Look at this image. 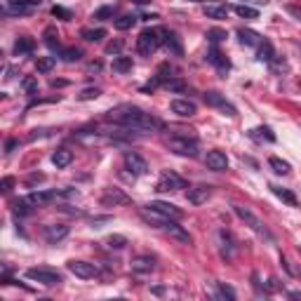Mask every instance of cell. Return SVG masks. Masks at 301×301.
<instances>
[{
    "label": "cell",
    "instance_id": "6da1fadb",
    "mask_svg": "<svg viewBox=\"0 0 301 301\" xmlns=\"http://www.w3.org/2000/svg\"><path fill=\"white\" fill-rule=\"evenodd\" d=\"M106 120L116 123V125H123V127H130V130H160L162 123H160L155 116H150L146 111H142L139 106H132V104H123L118 109L109 111Z\"/></svg>",
    "mask_w": 301,
    "mask_h": 301
},
{
    "label": "cell",
    "instance_id": "7a4b0ae2",
    "mask_svg": "<svg viewBox=\"0 0 301 301\" xmlns=\"http://www.w3.org/2000/svg\"><path fill=\"white\" fill-rule=\"evenodd\" d=\"M165 38H167V31L160 28V26H155V28H144L142 33H139V38H137V50L144 57H150L160 45H165Z\"/></svg>",
    "mask_w": 301,
    "mask_h": 301
},
{
    "label": "cell",
    "instance_id": "3957f363",
    "mask_svg": "<svg viewBox=\"0 0 301 301\" xmlns=\"http://www.w3.org/2000/svg\"><path fill=\"white\" fill-rule=\"evenodd\" d=\"M167 146L172 153H176V155H184V158H195L198 155V142L193 139V137H188V134H184V130H179V132H174L172 137L167 139Z\"/></svg>",
    "mask_w": 301,
    "mask_h": 301
},
{
    "label": "cell",
    "instance_id": "277c9868",
    "mask_svg": "<svg viewBox=\"0 0 301 301\" xmlns=\"http://www.w3.org/2000/svg\"><path fill=\"white\" fill-rule=\"evenodd\" d=\"M233 212H235V214H238L240 219H243L245 224L250 226L254 233H259L261 238H266V240H271V243H273V233L268 231L266 226H264V221H261V219L257 217V214H254L250 207H243V205H233Z\"/></svg>",
    "mask_w": 301,
    "mask_h": 301
},
{
    "label": "cell",
    "instance_id": "5b68a950",
    "mask_svg": "<svg viewBox=\"0 0 301 301\" xmlns=\"http://www.w3.org/2000/svg\"><path fill=\"white\" fill-rule=\"evenodd\" d=\"M26 278H28V280H33V283L45 285V287H54V285L64 283L61 273L52 271V268H28V271H26Z\"/></svg>",
    "mask_w": 301,
    "mask_h": 301
},
{
    "label": "cell",
    "instance_id": "8992f818",
    "mask_svg": "<svg viewBox=\"0 0 301 301\" xmlns=\"http://www.w3.org/2000/svg\"><path fill=\"white\" fill-rule=\"evenodd\" d=\"M202 99H205V104H207V106H212V109H219L221 113H224V116H228V118H233L235 113H238L233 104H228L224 94L214 92V90H209V92H205V94H202Z\"/></svg>",
    "mask_w": 301,
    "mask_h": 301
},
{
    "label": "cell",
    "instance_id": "52a82bcc",
    "mask_svg": "<svg viewBox=\"0 0 301 301\" xmlns=\"http://www.w3.org/2000/svg\"><path fill=\"white\" fill-rule=\"evenodd\" d=\"M179 188H186V181L179 174H176V172H172V169H165V172L160 174L158 186H155V191H160V193L179 191Z\"/></svg>",
    "mask_w": 301,
    "mask_h": 301
},
{
    "label": "cell",
    "instance_id": "ba28073f",
    "mask_svg": "<svg viewBox=\"0 0 301 301\" xmlns=\"http://www.w3.org/2000/svg\"><path fill=\"white\" fill-rule=\"evenodd\" d=\"M68 271L73 273L75 278H83V280H90V278H97L99 276V266L92 264V261H68L66 264Z\"/></svg>",
    "mask_w": 301,
    "mask_h": 301
},
{
    "label": "cell",
    "instance_id": "9c48e42d",
    "mask_svg": "<svg viewBox=\"0 0 301 301\" xmlns=\"http://www.w3.org/2000/svg\"><path fill=\"white\" fill-rule=\"evenodd\" d=\"M125 167L130 169V174H132V176H142V174L149 172L146 160H144L139 153H134V150H127V153H125Z\"/></svg>",
    "mask_w": 301,
    "mask_h": 301
},
{
    "label": "cell",
    "instance_id": "30bf717a",
    "mask_svg": "<svg viewBox=\"0 0 301 301\" xmlns=\"http://www.w3.org/2000/svg\"><path fill=\"white\" fill-rule=\"evenodd\" d=\"M130 195L120 191V188H104L101 193V205L104 207H116V205H130Z\"/></svg>",
    "mask_w": 301,
    "mask_h": 301
},
{
    "label": "cell",
    "instance_id": "8fae6325",
    "mask_svg": "<svg viewBox=\"0 0 301 301\" xmlns=\"http://www.w3.org/2000/svg\"><path fill=\"white\" fill-rule=\"evenodd\" d=\"M162 231H165V233H169L174 240H179V243L191 245V233L186 231L184 226L176 224V219H167V221H165V226H162Z\"/></svg>",
    "mask_w": 301,
    "mask_h": 301
},
{
    "label": "cell",
    "instance_id": "7c38bea8",
    "mask_svg": "<svg viewBox=\"0 0 301 301\" xmlns=\"http://www.w3.org/2000/svg\"><path fill=\"white\" fill-rule=\"evenodd\" d=\"M205 162H207V167L212 172H224V169H228V155H226L224 150H209Z\"/></svg>",
    "mask_w": 301,
    "mask_h": 301
},
{
    "label": "cell",
    "instance_id": "4fadbf2b",
    "mask_svg": "<svg viewBox=\"0 0 301 301\" xmlns=\"http://www.w3.org/2000/svg\"><path fill=\"white\" fill-rule=\"evenodd\" d=\"M42 235H45V240H47L50 245H57L59 240H64V238L68 235V226H66V224H52V226H45Z\"/></svg>",
    "mask_w": 301,
    "mask_h": 301
},
{
    "label": "cell",
    "instance_id": "5bb4252c",
    "mask_svg": "<svg viewBox=\"0 0 301 301\" xmlns=\"http://www.w3.org/2000/svg\"><path fill=\"white\" fill-rule=\"evenodd\" d=\"M169 109H172V113H176L179 118H191L198 113V106L188 99H174L169 104Z\"/></svg>",
    "mask_w": 301,
    "mask_h": 301
},
{
    "label": "cell",
    "instance_id": "9a60e30c",
    "mask_svg": "<svg viewBox=\"0 0 301 301\" xmlns=\"http://www.w3.org/2000/svg\"><path fill=\"white\" fill-rule=\"evenodd\" d=\"M149 207H153L155 212H160V214H165V217H169V219H179L184 217V212L176 207V205H172V202H162V200H153V202H149Z\"/></svg>",
    "mask_w": 301,
    "mask_h": 301
},
{
    "label": "cell",
    "instance_id": "2e32d148",
    "mask_svg": "<svg viewBox=\"0 0 301 301\" xmlns=\"http://www.w3.org/2000/svg\"><path fill=\"white\" fill-rule=\"evenodd\" d=\"M207 61L212 64V66H217L219 73H226V71L231 68V61H228V59H226L224 54H221V52L217 50V45H212V47H209V52H207Z\"/></svg>",
    "mask_w": 301,
    "mask_h": 301
},
{
    "label": "cell",
    "instance_id": "e0dca14e",
    "mask_svg": "<svg viewBox=\"0 0 301 301\" xmlns=\"http://www.w3.org/2000/svg\"><path fill=\"white\" fill-rule=\"evenodd\" d=\"M209 195H212V186H193V188H188V202H191V205H202V202H207Z\"/></svg>",
    "mask_w": 301,
    "mask_h": 301
},
{
    "label": "cell",
    "instance_id": "ac0fdd59",
    "mask_svg": "<svg viewBox=\"0 0 301 301\" xmlns=\"http://www.w3.org/2000/svg\"><path fill=\"white\" fill-rule=\"evenodd\" d=\"M130 266H132L134 273H150L153 268H155V259L153 257H134L132 261H130Z\"/></svg>",
    "mask_w": 301,
    "mask_h": 301
},
{
    "label": "cell",
    "instance_id": "d6986e66",
    "mask_svg": "<svg viewBox=\"0 0 301 301\" xmlns=\"http://www.w3.org/2000/svg\"><path fill=\"white\" fill-rule=\"evenodd\" d=\"M59 198V191H33L28 195V200L33 202V205H50Z\"/></svg>",
    "mask_w": 301,
    "mask_h": 301
},
{
    "label": "cell",
    "instance_id": "ffe728a7",
    "mask_svg": "<svg viewBox=\"0 0 301 301\" xmlns=\"http://www.w3.org/2000/svg\"><path fill=\"white\" fill-rule=\"evenodd\" d=\"M12 50H14L17 57H21V54H31V52L35 50V40L33 38H28V35H21V38L14 40V47H12Z\"/></svg>",
    "mask_w": 301,
    "mask_h": 301
},
{
    "label": "cell",
    "instance_id": "44dd1931",
    "mask_svg": "<svg viewBox=\"0 0 301 301\" xmlns=\"http://www.w3.org/2000/svg\"><path fill=\"white\" fill-rule=\"evenodd\" d=\"M31 5H26V2H21V0H14V2H7L5 7H2V14H17V17H21V14H31Z\"/></svg>",
    "mask_w": 301,
    "mask_h": 301
},
{
    "label": "cell",
    "instance_id": "7402d4cb",
    "mask_svg": "<svg viewBox=\"0 0 301 301\" xmlns=\"http://www.w3.org/2000/svg\"><path fill=\"white\" fill-rule=\"evenodd\" d=\"M134 66L132 57H123V54H116V59H113V64H111V68L116 71V73H130Z\"/></svg>",
    "mask_w": 301,
    "mask_h": 301
},
{
    "label": "cell",
    "instance_id": "603a6c76",
    "mask_svg": "<svg viewBox=\"0 0 301 301\" xmlns=\"http://www.w3.org/2000/svg\"><path fill=\"white\" fill-rule=\"evenodd\" d=\"M71 160H73V153H71L68 149H59V150H54V153H52V162H54L59 169L68 167V165H71Z\"/></svg>",
    "mask_w": 301,
    "mask_h": 301
},
{
    "label": "cell",
    "instance_id": "cb8c5ba5",
    "mask_svg": "<svg viewBox=\"0 0 301 301\" xmlns=\"http://www.w3.org/2000/svg\"><path fill=\"white\" fill-rule=\"evenodd\" d=\"M238 38H240V42L247 45V47H254V45L261 42V35L257 33V31H252V28H240V31H238Z\"/></svg>",
    "mask_w": 301,
    "mask_h": 301
},
{
    "label": "cell",
    "instance_id": "d4e9b609",
    "mask_svg": "<svg viewBox=\"0 0 301 301\" xmlns=\"http://www.w3.org/2000/svg\"><path fill=\"white\" fill-rule=\"evenodd\" d=\"M271 191L276 193L278 198H280V200L283 202H287V205H292V207H297V205H299V200H297V195H294L292 191H287V188H283V186H271Z\"/></svg>",
    "mask_w": 301,
    "mask_h": 301
},
{
    "label": "cell",
    "instance_id": "484cf974",
    "mask_svg": "<svg viewBox=\"0 0 301 301\" xmlns=\"http://www.w3.org/2000/svg\"><path fill=\"white\" fill-rule=\"evenodd\" d=\"M228 5H207L205 7V17L207 19H228Z\"/></svg>",
    "mask_w": 301,
    "mask_h": 301
},
{
    "label": "cell",
    "instance_id": "4316f807",
    "mask_svg": "<svg viewBox=\"0 0 301 301\" xmlns=\"http://www.w3.org/2000/svg\"><path fill=\"white\" fill-rule=\"evenodd\" d=\"M257 59H259V61H266V64H271V61L276 59V52H273L271 40H261L259 42V54H257Z\"/></svg>",
    "mask_w": 301,
    "mask_h": 301
},
{
    "label": "cell",
    "instance_id": "83f0119b",
    "mask_svg": "<svg viewBox=\"0 0 301 301\" xmlns=\"http://www.w3.org/2000/svg\"><path fill=\"white\" fill-rule=\"evenodd\" d=\"M80 35H83L87 42H99L106 38V28H83Z\"/></svg>",
    "mask_w": 301,
    "mask_h": 301
},
{
    "label": "cell",
    "instance_id": "f1b7e54d",
    "mask_svg": "<svg viewBox=\"0 0 301 301\" xmlns=\"http://www.w3.org/2000/svg\"><path fill=\"white\" fill-rule=\"evenodd\" d=\"M42 38H45V45L50 47L52 52L59 50V33L54 26H50V28H45V33H42Z\"/></svg>",
    "mask_w": 301,
    "mask_h": 301
},
{
    "label": "cell",
    "instance_id": "f546056e",
    "mask_svg": "<svg viewBox=\"0 0 301 301\" xmlns=\"http://www.w3.org/2000/svg\"><path fill=\"white\" fill-rule=\"evenodd\" d=\"M31 205H33V202L28 200V198H19V200L12 205V209H14V214H19V217H28V214L33 212Z\"/></svg>",
    "mask_w": 301,
    "mask_h": 301
},
{
    "label": "cell",
    "instance_id": "4dcf8cb0",
    "mask_svg": "<svg viewBox=\"0 0 301 301\" xmlns=\"http://www.w3.org/2000/svg\"><path fill=\"white\" fill-rule=\"evenodd\" d=\"M134 24H137V17H134V14H123V17H118L116 21H113V26H116L118 31H130Z\"/></svg>",
    "mask_w": 301,
    "mask_h": 301
},
{
    "label": "cell",
    "instance_id": "1f68e13d",
    "mask_svg": "<svg viewBox=\"0 0 301 301\" xmlns=\"http://www.w3.org/2000/svg\"><path fill=\"white\" fill-rule=\"evenodd\" d=\"M54 64H57V57H38L35 68H38V73H50Z\"/></svg>",
    "mask_w": 301,
    "mask_h": 301
},
{
    "label": "cell",
    "instance_id": "d6a6232c",
    "mask_svg": "<svg viewBox=\"0 0 301 301\" xmlns=\"http://www.w3.org/2000/svg\"><path fill=\"white\" fill-rule=\"evenodd\" d=\"M235 14H238V17H243V19H257V17H259V12H257V9L250 7V5H243V2H240V5H235Z\"/></svg>",
    "mask_w": 301,
    "mask_h": 301
},
{
    "label": "cell",
    "instance_id": "836d02e7",
    "mask_svg": "<svg viewBox=\"0 0 301 301\" xmlns=\"http://www.w3.org/2000/svg\"><path fill=\"white\" fill-rule=\"evenodd\" d=\"M104 243H106V247H111V250H123L127 245V238L125 235H109Z\"/></svg>",
    "mask_w": 301,
    "mask_h": 301
},
{
    "label": "cell",
    "instance_id": "e575fe53",
    "mask_svg": "<svg viewBox=\"0 0 301 301\" xmlns=\"http://www.w3.org/2000/svg\"><path fill=\"white\" fill-rule=\"evenodd\" d=\"M165 45H167L169 50L174 52L176 57H181V54H184V50H181V42H179V38H176L174 33H169V31H167V38H165Z\"/></svg>",
    "mask_w": 301,
    "mask_h": 301
},
{
    "label": "cell",
    "instance_id": "d590c367",
    "mask_svg": "<svg viewBox=\"0 0 301 301\" xmlns=\"http://www.w3.org/2000/svg\"><path fill=\"white\" fill-rule=\"evenodd\" d=\"M113 14H116V7H113V5H106V7L97 9L92 14V19L94 21H104V19H113Z\"/></svg>",
    "mask_w": 301,
    "mask_h": 301
},
{
    "label": "cell",
    "instance_id": "8d00e7d4",
    "mask_svg": "<svg viewBox=\"0 0 301 301\" xmlns=\"http://www.w3.org/2000/svg\"><path fill=\"white\" fill-rule=\"evenodd\" d=\"M205 38H207V40L212 42V45H217V42L226 40V38H228V33H226L224 28H209V31H207V35H205Z\"/></svg>",
    "mask_w": 301,
    "mask_h": 301
},
{
    "label": "cell",
    "instance_id": "74e56055",
    "mask_svg": "<svg viewBox=\"0 0 301 301\" xmlns=\"http://www.w3.org/2000/svg\"><path fill=\"white\" fill-rule=\"evenodd\" d=\"M250 137H254V139H268V142H276V134L271 132L268 127H257V130H252Z\"/></svg>",
    "mask_w": 301,
    "mask_h": 301
},
{
    "label": "cell",
    "instance_id": "f35d334b",
    "mask_svg": "<svg viewBox=\"0 0 301 301\" xmlns=\"http://www.w3.org/2000/svg\"><path fill=\"white\" fill-rule=\"evenodd\" d=\"M80 57H83V50H78V47H68V50L61 52V59H64V61H68V64L78 61Z\"/></svg>",
    "mask_w": 301,
    "mask_h": 301
},
{
    "label": "cell",
    "instance_id": "ab89813d",
    "mask_svg": "<svg viewBox=\"0 0 301 301\" xmlns=\"http://www.w3.org/2000/svg\"><path fill=\"white\" fill-rule=\"evenodd\" d=\"M268 165L276 169L278 174H287V172H290V162H285V160H280V158H271Z\"/></svg>",
    "mask_w": 301,
    "mask_h": 301
},
{
    "label": "cell",
    "instance_id": "60d3db41",
    "mask_svg": "<svg viewBox=\"0 0 301 301\" xmlns=\"http://www.w3.org/2000/svg\"><path fill=\"white\" fill-rule=\"evenodd\" d=\"M165 87H167L169 92H186V83L181 80V78H172V80H167Z\"/></svg>",
    "mask_w": 301,
    "mask_h": 301
},
{
    "label": "cell",
    "instance_id": "b9f144b4",
    "mask_svg": "<svg viewBox=\"0 0 301 301\" xmlns=\"http://www.w3.org/2000/svg\"><path fill=\"white\" fill-rule=\"evenodd\" d=\"M99 94H101L99 87H85L83 92L78 94V99H80V101H90V99H97Z\"/></svg>",
    "mask_w": 301,
    "mask_h": 301
},
{
    "label": "cell",
    "instance_id": "7bdbcfd3",
    "mask_svg": "<svg viewBox=\"0 0 301 301\" xmlns=\"http://www.w3.org/2000/svg\"><path fill=\"white\" fill-rule=\"evenodd\" d=\"M125 47V40L123 38H116V40H111L106 45V54H120V50Z\"/></svg>",
    "mask_w": 301,
    "mask_h": 301
},
{
    "label": "cell",
    "instance_id": "ee69618b",
    "mask_svg": "<svg viewBox=\"0 0 301 301\" xmlns=\"http://www.w3.org/2000/svg\"><path fill=\"white\" fill-rule=\"evenodd\" d=\"M21 87H24L28 94H35V92H38V80L28 75V78H24V80H21Z\"/></svg>",
    "mask_w": 301,
    "mask_h": 301
},
{
    "label": "cell",
    "instance_id": "f6af8a7d",
    "mask_svg": "<svg viewBox=\"0 0 301 301\" xmlns=\"http://www.w3.org/2000/svg\"><path fill=\"white\" fill-rule=\"evenodd\" d=\"M52 14H54V17H59V19H73V14H71V9H66V7H59V5H54V7H52Z\"/></svg>",
    "mask_w": 301,
    "mask_h": 301
},
{
    "label": "cell",
    "instance_id": "bcb514c9",
    "mask_svg": "<svg viewBox=\"0 0 301 301\" xmlns=\"http://www.w3.org/2000/svg\"><path fill=\"white\" fill-rule=\"evenodd\" d=\"M217 297H224V299H235V292L231 287H226V285H219L217 283Z\"/></svg>",
    "mask_w": 301,
    "mask_h": 301
},
{
    "label": "cell",
    "instance_id": "7dc6e473",
    "mask_svg": "<svg viewBox=\"0 0 301 301\" xmlns=\"http://www.w3.org/2000/svg\"><path fill=\"white\" fill-rule=\"evenodd\" d=\"M12 186H14V179H12V176H5V179H2V184H0V188H2V193L7 195V193L12 191Z\"/></svg>",
    "mask_w": 301,
    "mask_h": 301
},
{
    "label": "cell",
    "instance_id": "c3c4849f",
    "mask_svg": "<svg viewBox=\"0 0 301 301\" xmlns=\"http://www.w3.org/2000/svg\"><path fill=\"white\" fill-rule=\"evenodd\" d=\"M158 85H160V80H158V78H153V80H150V83L142 85V92H153V90H155V87H158Z\"/></svg>",
    "mask_w": 301,
    "mask_h": 301
},
{
    "label": "cell",
    "instance_id": "681fc988",
    "mask_svg": "<svg viewBox=\"0 0 301 301\" xmlns=\"http://www.w3.org/2000/svg\"><path fill=\"white\" fill-rule=\"evenodd\" d=\"M87 71H90V73H99V71H101V61H90V64H87Z\"/></svg>",
    "mask_w": 301,
    "mask_h": 301
},
{
    "label": "cell",
    "instance_id": "f907efd6",
    "mask_svg": "<svg viewBox=\"0 0 301 301\" xmlns=\"http://www.w3.org/2000/svg\"><path fill=\"white\" fill-rule=\"evenodd\" d=\"M243 5H266L268 0H240Z\"/></svg>",
    "mask_w": 301,
    "mask_h": 301
},
{
    "label": "cell",
    "instance_id": "816d5d0a",
    "mask_svg": "<svg viewBox=\"0 0 301 301\" xmlns=\"http://www.w3.org/2000/svg\"><path fill=\"white\" fill-rule=\"evenodd\" d=\"M14 149H17V142H14V139H9V142L5 144V150H7V153H12Z\"/></svg>",
    "mask_w": 301,
    "mask_h": 301
},
{
    "label": "cell",
    "instance_id": "f5cc1de1",
    "mask_svg": "<svg viewBox=\"0 0 301 301\" xmlns=\"http://www.w3.org/2000/svg\"><path fill=\"white\" fill-rule=\"evenodd\" d=\"M45 179V174H31L28 176V184H35V181H42Z\"/></svg>",
    "mask_w": 301,
    "mask_h": 301
},
{
    "label": "cell",
    "instance_id": "db71d44e",
    "mask_svg": "<svg viewBox=\"0 0 301 301\" xmlns=\"http://www.w3.org/2000/svg\"><path fill=\"white\" fill-rule=\"evenodd\" d=\"M21 2H26V5H31V7H38L42 0H21Z\"/></svg>",
    "mask_w": 301,
    "mask_h": 301
},
{
    "label": "cell",
    "instance_id": "11a10c76",
    "mask_svg": "<svg viewBox=\"0 0 301 301\" xmlns=\"http://www.w3.org/2000/svg\"><path fill=\"white\" fill-rule=\"evenodd\" d=\"M132 2H137V5H149L150 0H132Z\"/></svg>",
    "mask_w": 301,
    "mask_h": 301
},
{
    "label": "cell",
    "instance_id": "9f6ffc18",
    "mask_svg": "<svg viewBox=\"0 0 301 301\" xmlns=\"http://www.w3.org/2000/svg\"><path fill=\"white\" fill-rule=\"evenodd\" d=\"M193 2H205V0H193Z\"/></svg>",
    "mask_w": 301,
    "mask_h": 301
},
{
    "label": "cell",
    "instance_id": "6f0895ef",
    "mask_svg": "<svg viewBox=\"0 0 301 301\" xmlns=\"http://www.w3.org/2000/svg\"><path fill=\"white\" fill-rule=\"evenodd\" d=\"M299 250H301V245H299Z\"/></svg>",
    "mask_w": 301,
    "mask_h": 301
}]
</instances>
